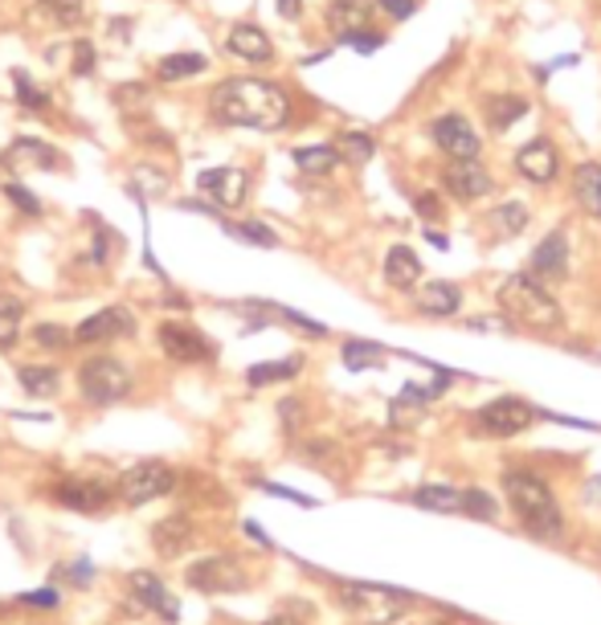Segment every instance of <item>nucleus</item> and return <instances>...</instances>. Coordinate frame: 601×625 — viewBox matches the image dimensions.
I'll return each instance as SVG.
<instances>
[{"label":"nucleus","mask_w":601,"mask_h":625,"mask_svg":"<svg viewBox=\"0 0 601 625\" xmlns=\"http://www.w3.org/2000/svg\"><path fill=\"white\" fill-rule=\"evenodd\" d=\"M214 115L234 127H258V132H279L291 119V98L282 86L262 79H229L214 91Z\"/></svg>","instance_id":"1"},{"label":"nucleus","mask_w":601,"mask_h":625,"mask_svg":"<svg viewBox=\"0 0 601 625\" xmlns=\"http://www.w3.org/2000/svg\"><path fill=\"white\" fill-rule=\"evenodd\" d=\"M504 487H508V499L516 507V515H520L524 532L536 535V540H561L564 519L552 491L545 487V479H536L528 470H511Z\"/></svg>","instance_id":"2"},{"label":"nucleus","mask_w":601,"mask_h":625,"mask_svg":"<svg viewBox=\"0 0 601 625\" xmlns=\"http://www.w3.org/2000/svg\"><path fill=\"white\" fill-rule=\"evenodd\" d=\"M499 306L504 315L516 320L520 327H532V332H557L561 327V303L532 279V274H511L504 287H499Z\"/></svg>","instance_id":"3"},{"label":"nucleus","mask_w":601,"mask_h":625,"mask_svg":"<svg viewBox=\"0 0 601 625\" xmlns=\"http://www.w3.org/2000/svg\"><path fill=\"white\" fill-rule=\"evenodd\" d=\"M79 388H82V397L91 400V405H115V400H123L127 393H132V373L123 368L120 360L94 356V360H86V364H82Z\"/></svg>","instance_id":"4"},{"label":"nucleus","mask_w":601,"mask_h":625,"mask_svg":"<svg viewBox=\"0 0 601 625\" xmlns=\"http://www.w3.org/2000/svg\"><path fill=\"white\" fill-rule=\"evenodd\" d=\"M340 601H344V610H352L356 617H364V622H381V625L393 622V617H401V605H405V597L393 593V588L356 585V581L340 585Z\"/></svg>","instance_id":"5"},{"label":"nucleus","mask_w":601,"mask_h":625,"mask_svg":"<svg viewBox=\"0 0 601 625\" xmlns=\"http://www.w3.org/2000/svg\"><path fill=\"white\" fill-rule=\"evenodd\" d=\"M532 421H536V409L524 405L520 397H499L475 413V429L487 434V438H516V434H524Z\"/></svg>","instance_id":"6"},{"label":"nucleus","mask_w":601,"mask_h":625,"mask_svg":"<svg viewBox=\"0 0 601 625\" xmlns=\"http://www.w3.org/2000/svg\"><path fill=\"white\" fill-rule=\"evenodd\" d=\"M173 487H176V475L164 462H139L123 475L120 499L127 507H147V503H156V499H164Z\"/></svg>","instance_id":"7"},{"label":"nucleus","mask_w":601,"mask_h":625,"mask_svg":"<svg viewBox=\"0 0 601 625\" xmlns=\"http://www.w3.org/2000/svg\"><path fill=\"white\" fill-rule=\"evenodd\" d=\"M188 585L200 588V593H238L246 585V572L238 569V560L205 556L188 569Z\"/></svg>","instance_id":"8"},{"label":"nucleus","mask_w":601,"mask_h":625,"mask_svg":"<svg viewBox=\"0 0 601 625\" xmlns=\"http://www.w3.org/2000/svg\"><path fill=\"white\" fill-rule=\"evenodd\" d=\"M429 135L450 160H475L479 156V135H475L467 115H442V119H434Z\"/></svg>","instance_id":"9"},{"label":"nucleus","mask_w":601,"mask_h":625,"mask_svg":"<svg viewBox=\"0 0 601 625\" xmlns=\"http://www.w3.org/2000/svg\"><path fill=\"white\" fill-rule=\"evenodd\" d=\"M160 347H164V356H173L176 364H197V360L214 356V344L200 332H193L188 323H164Z\"/></svg>","instance_id":"10"},{"label":"nucleus","mask_w":601,"mask_h":625,"mask_svg":"<svg viewBox=\"0 0 601 625\" xmlns=\"http://www.w3.org/2000/svg\"><path fill=\"white\" fill-rule=\"evenodd\" d=\"M564 270H569V233H564V229H552L532 250L528 274H532L536 282H552V279H564Z\"/></svg>","instance_id":"11"},{"label":"nucleus","mask_w":601,"mask_h":625,"mask_svg":"<svg viewBox=\"0 0 601 625\" xmlns=\"http://www.w3.org/2000/svg\"><path fill=\"white\" fill-rule=\"evenodd\" d=\"M197 188L209 200H214L217 209H234V205H241V200H246V188H250V180H246V173H241V168H209V173L197 176Z\"/></svg>","instance_id":"12"},{"label":"nucleus","mask_w":601,"mask_h":625,"mask_svg":"<svg viewBox=\"0 0 601 625\" xmlns=\"http://www.w3.org/2000/svg\"><path fill=\"white\" fill-rule=\"evenodd\" d=\"M127 585H132V597L139 601L144 610L160 613L164 622H176V617H180V601H176L173 593L164 588V581L156 576V572H144V569L132 572V576H127Z\"/></svg>","instance_id":"13"},{"label":"nucleus","mask_w":601,"mask_h":625,"mask_svg":"<svg viewBox=\"0 0 601 625\" xmlns=\"http://www.w3.org/2000/svg\"><path fill=\"white\" fill-rule=\"evenodd\" d=\"M132 311L127 306H107V311H94L91 320L79 323L74 340L79 344H103V340H120V335H132Z\"/></svg>","instance_id":"14"},{"label":"nucleus","mask_w":601,"mask_h":625,"mask_svg":"<svg viewBox=\"0 0 601 625\" xmlns=\"http://www.w3.org/2000/svg\"><path fill=\"white\" fill-rule=\"evenodd\" d=\"M557 147L548 144V139H532V144H524L520 152H516V173L524 176V180H532V185H548L552 176H557Z\"/></svg>","instance_id":"15"},{"label":"nucleus","mask_w":601,"mask_h":625,"mask_svg":"<svg viewBox=\"0 0 601 625\" xmlns=\"http://www.w3.org/2000/svg\"><path fill=\"white\" fill-rule=\"evenodd\" d=\"M442 180H446V188H450L458 200H479L491 192V176L483 173L479 160H455L442 173Z\"/></svg>","instance_id":"16"},{"label":"nucleus","mask_w":601,"mask_h":625,"mask_svg":"<svg viewBox=\"0 0 601 625\" xmlns=\"http://www.w3.org/2000/svg\"><path fill=\"white\" fill-rule=\"evenodd\" d=\"M54 499L62 507H74V511L94 515V511H103L111 503V487H103V482H58Z\"/></svg>","instance_id":"17"},{"label":"nucleus","mask_w":601,"mask_h":625,"mask_svg":"<svg viewBox=\"0 0 601 625\" xmlns=\"http://www.w3.org/2000/svg\"><path fill=\"white\" fill-rule=\"evenodd\" d=\"M226 50L241 62H270V38L258 25H234L226 38Z\"/></svg>","instance_id":"18"},{"label":"nucleus","mask_w":601,"mask_h":625,"mask_svg":"<svg viewBox=\"0 0 601 625\" xmlns=\"http://www.w3.org/2000/svg\"><path fill=\"white\" fill-rule=\"evenodd\" d=\"M152 544H156L160 556H180V552L193 544V523H188V515L160 519V523L152 528Z\"/></svg>","instance_id":"19"},{"label":"nucleus","mask_w":601,"mask_h":625,"mask_svg":"<svg viewBox=\"0 0 601 625\" xmlns=\"http://www.w3.org/2000/svg\"><path fill=\"white\" fill-rule=\"evenodd\" d=\"M369 13H373L369 0H332V4H328V25H332L340 38H352V33H364Z\"/></svg>","instance_id":"20"},{"label":"nucleus","mask_w":601,"mask_h":625,"mask_svg":"<svg viewBox=\"0 0 601 625\" xmlns=\"http://www.w3.org/2000/svg\"><path fill=\"white\" fill-rule=\"evenodd\" d=\"M417 279H422L417 253L410 250V246H393V250L385 253V282L397 287V291H410V287H417Z\"/></svg>","instance_id":"21"},{"label":"nucleus","mask_w":601,"mask_h":625,"mask_svg":"<svg viewBox=\"0 0 601 625\" xmlns=\"http://www.w3.org/2000/svg\"><path fill=\"white\" fill-rule=\"evenodd\" d=\"M458 303H463V291H458L455 282H429L417 294V311L422 315H455Z\"/></svg>","instance_id":"22"},{"label":"nucleus","mask_w":601,"mask_h":625,"mask_svg":"<svg viewBox=\"0 0 601 625\" xmlns=\"http://www.w3.org/2000/svg\"><path fill=\"white\" fill-rule=\"evenodd\" d=\"M414 503L426 511H442V515H458L463 511V491L458 487H442V482H426L414 491Z\"/></svg>","instance_id":"23"},{"label":"nucleus","mask_w":601,"mask_h":625,"mask_svg":"<svg viewBox=\"0 0 601 625\" xmlns=\"http://www.w3.org/2000/svg\"><path fill=\"white\" fill-rule=\"evenodd\" d=\"M4 160L13 164V168H21V164H33V168H58L62 156H58L50 144H41V139H17Z\"/></svg>","instance_id":"24"},{"label":"nucleus","mask_w":601,"mask_h":625,"mask_svg":"<svg viewBox=\"0 0 601 625\" xmlns=\"http://www.w3.org/2000/svg\"><path fill=\"white\" fill-rule=\"evenodd\" d=\"M573 192L581 200V209L601 217V164H581L573 173Z\"/></svg>","instance_id":"25"},{"label":"nucleus","mask_w":601,"mask_h":625,"mask_svg":"<svg viewBox=\"0 0 601 625\" xmlns=\"http://www.w3.org/2000/svg\"><path fill=\"white\" fill-rule=\"evenodd\" d=\"M426 405H429L426 397H417L414 388L405 385V388H401V397L393 400V405H388V421H393L397 429H401V426H405V429L417 426V421L426 417Z\"/></svg>","instance_id":"26"},{"label":"nucleus","mask_w":601,"mask_h":625,"mask_svg":"<svg viewBox=\"0 0 601 625\" xmlns=\"http://www.w3.org/2000/svg\"><path fill=\"white\" fill-rule=\"evenodd\" d=\"M294 164H299V173H311V176H328L340 164V152L332 144H320V147H299L294 152Z\"/></svg>","instance_id":"27"},{"label":"nucleus","mask_w":601,"mask_h":625,"mask_svg":"<svg viewBox=\"0 0 601 625\" xmlns=\"http://www.w3.org/2000/svg\"><path fill=\"white\" fill-rule=\"evenodd\" d=\"M25 320V303L17 294H0V347H13Z\"/></svg>","instance_id":"28"},{"label":"nucleus","mask_w":601,"mask_h":625,"mask_svg":"<svg viewBox=\"0 0 601 625\" xmlns=\"http://www.w3.org/2000/svg\"><path fill=\"white\" fill-rule=\"evenodd\" d=\"M21 385H25L29 397H54L58 393V368H45V364H25L21 368Z\"/></svg>","instance_id":"29"},{"label":"nucleus","mask_w":601,"mask_h":625,"mask_svg":"<svg viewBox=\"0 0 601 625\" xmlns=\"http://www.w3.org/2000/svg\"><path fill=\"white\" fill-rule=\"evenodd\" d=\"M156 74H160L164 82H185V79H193V74H205V58L200 54H173L156 66Z\"/></svg>","instance_id":"30"},{"label":"nucleus","mask_w":601,"mask_h":625,"mask_svg":"<svg viewBox=\"0 0 601 625\" xmlns=\"http://www.w3.org/2000/svg\"><path fill=\"white\" fill-rule=\"evenodd\" d=\"M491 226L499 238H516L524 226H528V209H524L520 200H508V205H499L491 217Z\"/></svg>","instance_id":"31"},{"label":"nucleus","mask_w":601,"mask_h":625,"mask_svg":"<svg viewBox=\"0 0 601 625\" xmlns=\"http://www.w3.org/2000/svg\"><path fill=\"white\" fill-rule=\"evenodd\" d=\"M487 115H491V127H495V132H508L511 123L528 115V103H524V98H516V94H504V98H495Z\"/></svg>","instance_id":"32"},{"label":"nucleus","mask_w":601,"mask_h":625,"mask_svg":"<svg viewBox=\"0 0 601 625\" xmlns=\"http://www.w3.org/2000/svg\"><path fill=\"white\" fill-rule=\"evenodd\" d=\"M335 152H340V160H352V164H364V160H373V135H364V132H348L340 135V144H335Z\"/></svg>","instance_id":"33"},{"label":"nucleus","mask_w":601,"mask_h":625,"mask_svg":"<svg viewBox=\"0 0 601 625\" xmlns=\"http://www.w3.org/2000/svg\"><path fill=\"white\" fill-rule=\"evenodd\" d=\"M299 376V360H282V364H255L250 368V385H274V381H294Z\"/></svg>","instance_id":"34"},{"label":"nucleus","mask_w":601,"mask_h":625,"mask_svg":"<svg viewBox=\"0 0 601 625\" xmlns=\"http://www.w3.org/2000/svg\"><path fill=\"white\" fill-rule=\"evenodd\" d=\"M344 364L352 373H364V368H376L381 364V347L364 344V340H348L344 344Z\"/></svg>","instance_id":"35"},{"label":"nucleus","mask_w":601,"mask_h":625,"mask_svg":"<svg viewBox=\"0 0 601 625\" xmlns=\"http://www.w3.org/2000/svg\"><path fill=\"white\" fill-rule=\"evenodd\" d=\"M13 86H17V98H21V107L25 111H45V91H38L33 82H29V74L25 70H13Z\"/></svg>","instance_id":"36"},{"label":"nucleus","mask_w":601,"mask_h":625,"mask_svg":"<svg viewBox=\"0 0 601 625\" xmlns=\"http://www.w3.org/2000/svg\"><path fill=\"white\" fill-rule=\"evenodd\" d=\"M238 241H250V246H274V233L258 221H238V226H226Z\"/></svg>","instance_id":"37"},{"label":"nucleus","mask_w":601,"mask_h":625,"mask_svg":"<svg viewBox=\"0 0 601 625\" xmlns=\"http://www.w3.org/2000/svg\"><path fill=\"white\" fill-rule=\"evenodd\" d=\"M463 511H467V515H475V519H495V511H499V507H495V499L487 491H467V494H463Z\"/></svg>","instance_id":"38"},{"label":"nucleus","mask_w":601,"mask_h":625,"mask_svg":"<svg viewBox=\"0 0 601 625\" xmlns=\"http://www.w3.org/2000/svg\"><path fill=\"white\" fill-rule=\"evenodd\" d=\"M33 340H38L41 347H66V344H74V335H70L66 327H58V323H41L38 332H33Z\"/></svg>","instance_id":"39"},{"label":"nucleus","mask_w":601,"mask_h":625,"mask_svg":"<svg viewBox=\"0 0 601 625\" xmlns=\"http://www.w3.org/2000/svg\"><path fill=\"white\" fill-rule=\"evenodd\" d=\"M41 4H45L50 17L62 21V25H70V21H79L82 17V0H41Z\"/></svg>","instance_id":"40"},{"label":"nucleus","mask_w":601,"mask_h":625,"mask_svg":"<svg viewBox=\"0 0 601 625\" xmlns=\"http://www.w3.org/2000/svg\"><path fill=\"white\" fill-rule=\"evenodd\" d=\"M9 200H13L17 209H21V213H29V217H38V213H41V200L33 197V192H29L25 185H9Z\"/></svg>","instance_id":"41"},{"label":"nucleus","mask_w":601,"mask_h":625,"mask_svg":"<svg viewBox=\"0 0 601 625\" xmlns=\"http://www.w3.org/2000/svg\"><path fill=\"white\" fill-rule=\"evenodd\" d=\"M94 70V45L91 41H74V74H91Z\"/></svg>","instance_id":"42"},{"label":"nucleus","mask_w":601,"mask_h":625,"mask_svg":"<svg viewBox=\"0 0 601 625\" xmlns=\"http://www.w3.org/2000/svg\"><path fill=\"white\" fill-rule=\"evenodd\" d=\"M376 4H381L393 21H405V17H414V9H417L414 0H376Z\"/></svg>","instance_id":"43"},{"label":"nucleus","mask_w":601,"mask_h":625,"mask_svg":"<svg viewBox=\"0 0 601 625\" xmlns=\"http://www.w3.org/2000/svg\"><path fill=\"white\" fill-rule=\"evenodd\" d=\"M21 601H25V605H41V610H54L58 593H54V588H41V593H25Z\"/></svg>","instance_id":"44"},{"label":"nucleus","mask_w":601,"mask_h":625,"mask_svg":"<svg viewBox=\"0 0 601 625\" xmlns=\"http://www.w3.org/2000/svg\"><path fill=\"white\" fill-rule=\"evenodd\" d=\"M417 213H422V217H442V200L434 197V192H422V197H417Z\"/></svg>","instance_id":"45"},{"label":"nucleus","mask_w":601,"mask_h":625,"mask_svg":"<svg viewBox=\"0 0 601 625\" xmlns=\"http://www.w3.org/2000/svg\"><path fill=\"white\" fill-rule=\"evenodd\" d=\"M54 576H74L79 585H86V581H91V564H86V560H79V564H70V569H58Z\"/></svg>","instance_id":"46"},{"label":"nucleus","mask_w":601,"mask_h":625,"mask_svg":"<svg viewBox=\"0 0 601 625\" xmlns=\"http://www.w3.org/2000/svg\"><path fill=\"white\" fill-rule=\"evenodd\" d=\"M299 4H303V0H279V13L287 17V21H294V17H299Z\"/></svg>","instance_id":"47"},{"label":"nucleus","mask_w":601,"mask_h":625,"mask_svg":"<svg viewBox=\"0 0 601 625\" xmlns=\"http://www.w3.org/2000/svg\"><path fill=\"white\" fill-rule=\"evenodd\" d=\"M267 625H303V622H294V617H274V622H267Z\"/></svg>","instance_id":"48"}]
</instances>
